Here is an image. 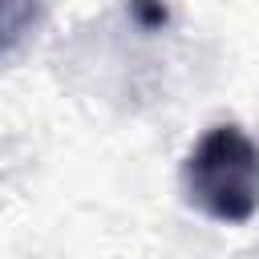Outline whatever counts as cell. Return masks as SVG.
Segmentation results:
<instances>
[{
	"label": "cell",
	"instance_id": "cell-1",
	"mask_svg": "<svg viewBox=\"0 0 259 259\" xmlns=\"http://www.w3.org/2000/svg\"><path fill=\"white\" fill-rule=\"evenodd\" d=\"M186 198L214 223H251L259 210V142L235 125H210L182 166Z\"/></svg>",
	"mask_w": 259,
	"mask_h": 259
},
{
	"label": "cell",
	"instance_id": "cell-2",
	"mask_svg": "<svg viewBox=\"0 0 259 259\" xmlns=\"http://www.w3.org/2000/svg\"><path fill=\"white\" fill-rule=\"evenodd\" d=\"M32 20H36V4H28V0H0V53H8L28 32Z\"/></svg>",
	"mask_w": 259,
	"mask_h": 259
},
{
	"label": "cell",
	"instance_id": "cell-3",
	"mask_svg": "<svg viewBox=\"0 0 259 259\" xmlns=\"http://www.w3.org/2000/svg\"><path fill=\"white\" fill-rule=\"evenodd\" d=\"M130 12H134L142 24H150V28H154V24H166V16H170V12H166V8H158V4H134Z\"/></svg>",
	"mask_w": 259,
	"mask_h": 259
}]
</instances>
